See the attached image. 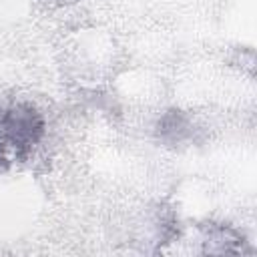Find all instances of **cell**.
<instances>
[{
	"label": "cell",
	"instance_id": "cell-2",
	"mask_svg": "<svg viewBox=\"0 0 257 257\" xmlns=\"http://www.w3.org/2000/svg\"><path fill=\"white\" fill-rule=\"evenodd\" d=\"M201 229L205 233V249H203L205 253H243V251H249V249H245L243 235L229 225L207 223Z\"/></svg>",
	"mask_w": 257,
	"mask_h": 257
},
{
	"label": "cell",
	"instance_id": "cell-1",
	"mask_svg": "<svg viewBox=\"0 0 257 257\" xmlns=\"http://www.w3.org/2000/svg\"><path fill=\"white\" fill-rule=\"evenodd\" d=\"M46 135L42 112L30 102L0 108V167L28 161Z\"/></svg>",
	"mask_w": 257,
	"mask_h": 257
},
{
	"label": "cell",
	"instance_id": "cell-3",
	"mask_svg": "<svg viewBox=\"0 0 257 257\" xmlns=\"http://www.w3.org/2000/svg\"><path fill=\"white\" fill-rule=\"evenodd\" d=\"M193 135V122L183 110H167L157 122V137L167 145H179Z\"/></svg>",
	"mask_w": 257,
	"mask_h": 257
}]
</instances>
